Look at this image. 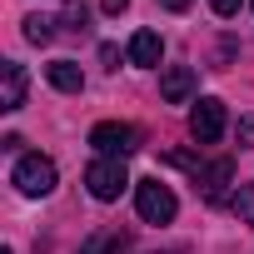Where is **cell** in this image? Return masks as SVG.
I'll list each match as a JSON object with an SVG mask.
<instances>
[{"mask_svg":"<svg viewBox=\"0 0 254 254\" xmlns=\"http://www.w3.org/2000/svg\"><path fill=\"white\" fill-rule=\"evenodd\" d=\"M10 180H15V190H20V194L40 199V194H50V190H55V160H50V155H20V160H15V170H10Z\"/></svg>","mask_w":254,"mask_h":254,"instance_id":"6da1fadb","label":"cell"},{"mask_svg":"<svg viewBox=\"0 0 254 254\" xmlns=\"http://www.w3.org/2000/svg\"><path fill=\"white\" fill-rule=\"evenodd\" d=\"M135 209H140L145 224H170L175 209H180V199H175L170 185H160V180H140V185H135Z\"/></svg>","mask_w":254,"mask_h":254,"instance_id":"7a4b0ae2","label":"cell"},{"mask_svg":"<svg viewBox=\"0 0 254 254\" xmlns=\"http://www.w3.org/2000/svg\"><path fill=\"white\" fill-rule=\"evenodd\" d=\"M85 185H90V194L100 199V204H110V199H120L125 190H130V175H125V160H95L90 170H85Z\"/></svg>","mask_w":254,"mask_h":254,"instance_id":"3957f363","label":"cell"},{"mask_svg":"<svg viewBox=\"0 0 254 254\" xmlns=\"http://www.w3.org/2000/svg\"><path fill=\"white\" fill-rule=\"evenodd\" d=\"M135 125H120V120H105V125H95V130H90V145L105 155V160H125V155H130L135 150Z\"/></svg>","mask_w":254,"mask_h":254,"instance_id":"277c9868","label":"cell"},{"mask_svg":"<svg viewBox=\"0 0 254 254\" xmlns=\"http://www.w3.org/2000/svg\"><path fill=\"white\" fill-rule=\"evenodd\" d=\"M190 135H194L199 145H214V140L224 135V100L204 95V100L190 110Z\"/></svg>","mask_w":254,"mask_h":254,"instance_id":"5b68a950","label":"cell"},{"mask_svg":"<svg viewBox=\"0 0 254 254\" xmlns=\"http://www.w3.org/2000/svg\"><path fill=\"white\" fill-rule=\"evenodd\" d=\"M194 70L190 65H170L165 75H160V95H165V105H190L194 100Z\"/></svg>","mask_w":254,"mask_h":254,"instance_id":"8992f818","label":"cell"},{"mask_svg":"<svg viewBox=\"0 0 254 254\" xmlns=\"http://www.w3.org/2000/svg\"><path fill=\"white\" fill-rule=\"evenodd\" d=\"M25 65L20 60H5L0 65V110H20L25 105Z\"/></svg>","mask_w":254,"mask_h":254,"instance_id":"52a82bcc","label":"cell"},{"mask_svg":"<svg viewBox=\"0 0 254 254\" xmlns=\"http://www.w3.org/2000/svg\"><path fill=\"white\" fill-rule=\"evenodd\" d=\"M160 55H165V40H160L155 30H135V40H130V65L155 70V65H160Z\"/></svg>","mask_w":254,"mask_h":254,"instance_id":"ba28073f","label":"cell"},{"mask_svg":"<svg viewBox=\"0 0 254 254\" xmlns=\"http://www.w3.org/2000/svg\"><path fill=\"white\" fill-rule=\"evenodd\" d=\"M194 180L204 185V194H209V199H219V194H224V185L234 180V160H209V165H199V170H194Z\"/></svg>","mask_w":254,"mask_h":254,"instance_id":"9c48e42d","label":"cell"},{"mask_svg":"<svg viewBox=\"0 0 254 254\" xmlns=\"http://www.w3.org/2000/svg\"><path fill=\"white\" fill-rule=\"evenodd\" d=\"M45 80H50L55 90H65V95H80V90H85V75H80L75 60H50V65H45Z\"/></svg>","mask_w":254,"mask_h":254,"instance_id":"30bf717a","label":"cell"},{"mask_svg":"<svg viewBox=\"0 0 254 254\" xmlns=\"http://www.w3.org/2000/svg\"><path fill=\"white\" fill-rule=\"evenodd\" d=\"M125 249H130V239H125L120 229H110V234L85 239V249H80V254H125Z\"/></svg>","mask_w":254,"mask_h":254,"instance_id":"8fae6325","label":"cell"},{"mask_svg":"<svg viewBox=\"0 0 254 254\" xmlns=\"http://www.w3.org/2000/svg\"><path fill=\"white\" fill-rule=\"evenodd\" d=\"M50 25H55V20H45V15H25V40H30V45H45V40L55 35Z\"/></svg>","mask_w":254,"mask_h":254,"instance_id":"7c38bea8","label":"cell"},{"mask_svg":"<svg viewBox=\"0 0 254 254\" xmlns=\"http://www.w3.org/2000/svg\"><path fill=\"white\" fill-rule=\"evenodd\" d=\"M234 214H239V224H254V185L234 190Z\"/></svg>","mask_w":254,"mask_h":254,"instance_id":"4fadbf2b","label":"cell"},{"mask_svg":"<svg viewBox=\"0 0 254 254\" xmlns=\"http://www.w3.org/2000/svg\"><path fill=\"white\" fill-rule=\"evenodd\" d=\"M234 135H239V145H254V115L239 120V130H234Z\"/></svg>","mask_w":254,"mask_h":254,"instance_id":"5bb4252c","label":"cell"},{"mask_svg":"<svg viewBox=\"0 0 254 254\" xmlns=\"http://www.w3.org/2000/svg\"><path fill=\"white\" fill-rule=\"evenodd\" d=\"M209 5H214V15H224V20H229V15L239 10V0H209Z\"/></svg>","mask_w":254,"mask_h":254,"instance_id":"9a60e30c","label":"cell"},{"mask_svg":"<svg viewBox=\"0 0 254 254\" xmlns=\"http://www.w3.org/2000/svg\"><path fill=\"white\" fill-rule=\"evenodd\" d=\"M100 5H105V15H125V10H130V0H100Z\"/></svg>","mask_w":254,"mask_h":254,"instance_id":"2e32d148","label":"cell"},{"mask_svg":"<svg viewBox=\"0 0 254 254\" xmlns=\"http://www.w3.org/2000/svg\"><path fill=\"white\" fill-rule=\"evenodd\" d=\"M160 5H165V10H190L194 0H160Z\"/></svg>","mask_w":254,"mask_h":254,"instance_id":"e0dca14e","label":"cell"},{"mask_svg":"<svg viewBox=\"0 0 254 254\" xmlns=\"http://www.w3.org/2000/svg\"><path fill=\"white\" fill-rule=\"evenodd\" d=\"M0 254H10V249H0Z\"/></svg>","mask_w":254,"mask_h":254,"instance_id":"ac0fdd59","label":"cell"},{"mask_svg":"<svg viewBox=\"0 0 254 254\" xmlns=\"http://www.w3.org/2000/svg\"><path fill=\"white\" fill-rule=\"evenodd\" d=\"M249 5H254V0H249Z\"/></svg>","mask_w":254,"mask_h":254,"instance_id":"d6986e66","label":"cell"}]
</instances>
